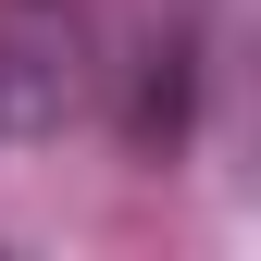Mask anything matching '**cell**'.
I'll list each match as a JSON object with an SVG mask.
<instances>
[{
  "mask_svg": "<svg viewBox=\"0 0 261 261\" xmlns=\"http://www.w3.org/2000/svg\"><path fill=\"white\" fill-rule=\"evenodd\" d=\"M75 112V25L0 13V137H50Z\"/></svg>",
  "mask_w": 261,
  "mask_h": 261,
  "instance_id": "6da1fadb",
  "label": "cell"
}]
</instances>
